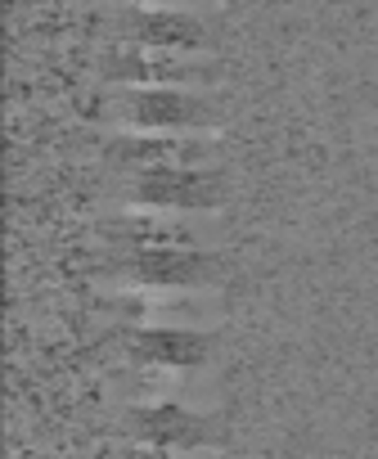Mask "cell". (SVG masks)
Instances as JSON below:
<instances>
[{
    "mask_svg": "<svg viewBox=\"0 0 378 459\" xmlns=\"http://www.w3.org/2000/svg\"><path fill=\"white\" fill-rule=\"evenodd\" d=\"M99 73L117 86H189L208 91L217 82V64L189 50H158L135 41H108L99 50Z\"/></svg>",
    "mask_w": 378,
    "mask_h": 459,
    "instance_id": "obj_4",
    "label": "cell"
},
{
    "mask_svg": "<svg viewBox=\"0 0 378 459\" xmlns=\"http://www.w3.org/2000/svg\"><path fill=\"white\" fill-rule=\"evenodd\" d=\"M122 351L135 369H203L212 333L171 329V325H131L122 333Z\"/></svg>",
    "mask_w": 378,
    "mask_h": 459,
    "instance_id": "obj_8",
    "label": "cell"
},
{
    "mask_svg": "<svg viewBox=\"0 0 378 459\" xmlns=\"http://www.w3.org/2000/svg\"><path fill=\"white\" fill-rule=\"evenodd\" d=\"M122 437L140 446H167V450H212L217 423L208 410H189L180 401H135L122 410Z\"/></svg>",
    "mask_w": 378,
    "mask_h": 459,
    "instance_id": "obj_7",
    "label": "cell"
},
{
    "mask_svg": "<svg viewBox=\"0 0 378 459\" xmlns=\"http://www.w3.org/2000/svg\"><path fill=\"white\" fill-rule=\"evenodd\" d=\"M99 271L117 275V284L131 289H212L221 275L217 253H194V248H144V253H122V248H99Z\"/></svg>",
    "mask_w": 378,
    "mask_h": 459,
    "instance_id": "obj_3",
    "label": "cell"
},
{
    "mask_svg": "<svg viewBox=\"0 0 378 459\" xmlns=\"http://www.w3.org/2000/svg\"><path fill=\"white\" fill-rule=\"evenodd\" d=\"M117 41H135V46H158V50H189L203 55L208 46V28L199 14L176 10V5H131L117 10Z\"/></svg>",
    "mask_w": 378,
    "mask_h": 459,
    "instance_id": "obj_9",
    "label": "cell"
},
{
    "mask_svg": "<svg viewBox=\"0 0 378 459\" xmlns=\"http://www.w3.org/2000/svg\"><path fill=\"white\" fill-rule=\"evenodd\" d=\"M99 108L131 131H212L221 117L212 91L189 86H113L99 95Z\"/></svg>",
    "mask_w": 378,
    "mask_h": 459,
    "instance_id": "obj_2",
    "label": "cell"
},
{
    "mask_svg": "<svg viewBox=\"0 0 378 459\" xmlns=\"http://www.w3.org/2000/svg\"><path fill=\"white\" fill-rule=\"evenodd\" d=\"M122 198L158 212H217L226 198V176L221 167H140L126 171Z\"/></svg>",
    "mask_w": 378,
    "mask_h": 459,
    "instance_id": "obj_5",
    "label": "cell"
},
{
    "mask_svg": "<svg viewBox=\"0 0 378 459\" xmlns=\"http://www.w3.org/2000/svg\"><path fill=\"white\" fill-rule=\"evenodd\" d=\"M99 239L122 253H144V248H194L212 253L221 239L217 212H158V207H117L95 221Z\"/></svg>",
    "mask_w": 378,
    "mask_h": 459,
    "instance_id": "obj_1",
    "label": "cell"
},
{
    "mask_svg": "<svg viewBox=\"0 0 378 459\" xmlns=\"http://www.w3.org/2000/svg\"><path fill=\"white\" fill-rule=\"evenodd\" d=\"M212 131H113L104 135V158L131 171L140 167H217Z\"/></svg>",
    "mask_w": 378,
    "mask_h": 459,
    "instance_id": "obj_6",
    "label": "cell"
},
{
    "mask_svg": "<svg viewBox=\"0 0 378 459\" xmlns=\"http://www.w3.org/2000/svg\"><path fill=\"white\" fill-rule=\"evenodd\" d=\"M99 459H217V455H212V450H167V446L117 441V446H104Z\"/></svg>",
    "mask_w": 378,
    "mask_h": 459,
    "instance_id": "obj_10",
    "label": "cell"
}]
</instances>
